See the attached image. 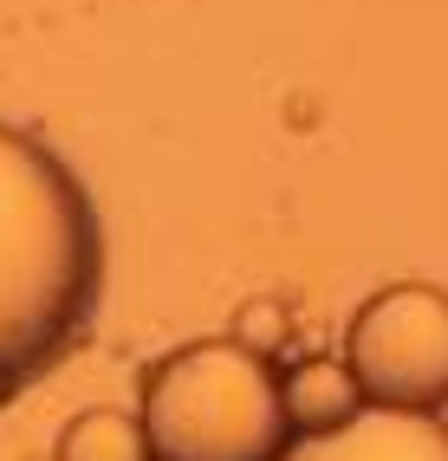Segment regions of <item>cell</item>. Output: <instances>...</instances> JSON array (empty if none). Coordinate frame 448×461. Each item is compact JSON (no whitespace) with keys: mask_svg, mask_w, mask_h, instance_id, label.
Instances as JSON below:
<instances>
[{"mask_svg":"<svg viewBox=\"0 0 448 461\" xmlns=\"http://www.w3.org/2000/svg\"><path fill=\"white\" fill-rule=\"evenodd\" d=\"M104 286V234L85 182L40 137L0 124V403L58 364Z\"/></svg>","mask_w":448,"mask_h":461,"instance_id":"obj_1","label":"cell"},{"mask_svg":"<svg viewBox=\"0 0 448 461\" xmlns=\"http://www.w3.org/2000/svg\"><path fill=\"white\" fill-rule=\"evenodd\" d=\"M137 422L149 461H280L292 442L266 357L234 338H202L149 364Z\"/></svg>","mask_w":448,"mask_h":461,"instance_id":"obj_2","label":"cell"},{"mask_svg":"<svg viewBox=\"0 0 448 461\" xmlns=\"http://www.w3.org/2000/svg\"><path fill=\"white\" fill-rule=\"evenodd\" d=\"M280 461H448V422L416 410H357L325 436L286 442Z\"/></svg>","mask_w":448,"mask_h":461,"instance_id":"obj_4","label":"cell"},{"mask_svg":"<svg viewBox=\"0 0 448 461\" xmlns=\"http://www.w3.org/2000/svg\"><path fill=\"white\" fill-rule=\"evenodd\" d=\"M280 338H286V312L273 299H260V305L241 312V338H234V345H247L254 357H266V345H280Z\"/></svg>","mask_w":448,"mask_h":461,"instance_id":"obj_7","label":"cell"},{"mask_svg":"<svg viewBox=\"0 0 448 461\" xmlns=\"http://www.w3.org/2000/svg\"><path fill=\"white\" fill-rule=\"evenodd\" d=\"M52 461H149V442H143V422L124 410H78L58 429Z\"/></svg>","mask_w":448,"mask_h":461,"instance_id":"obj_6","label":"cell"},{"mask_svg":"<svg viewBox=\"0 0 448 461\" xmlns=\"http://www.w3.org/2000/svg\"><path fill=\"white\" fill-rule=\"evenodd\" d=\"M345 371L371 410L435 416L448 403V293L423 280L371 293L351 312Z\"/></svg>","mask_w":448,"mask_h":461,"instance_id":"obj_3","label":"cell"},{"mask_svg":"<svg viewBox=\"0 0 448 461\" xmlns=\"http://www.w3.org/2000/svg\"><path fill=\"white\" fill-rule=\"evenodd\" d=\"M273 384H280V416H286L292 436H325V429L357 416V384L338 357H306Z\"/></svg>","mask_w":448,"mask_h":461,"instance_id":"obj_5","label":"cell"}]
</instances>
